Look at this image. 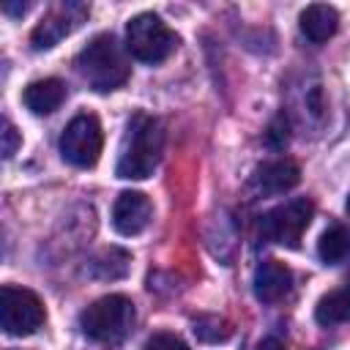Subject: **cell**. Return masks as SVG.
<instances>
[{
    "instance_id": "8fae6325",
    "label": "cell",
    "mask_w": 350,
    "mask_h": 350,
    "mask_svg": "<svg viewBox=\"0 0 350 350\" xmlns=\"http://www.w3.org/2000/svg\"><path fill=\"white\" fill-rule=\"evenodd\" d=\"M254 298L262 304H276L293 290V271L279 260H262L252 279Z\"/></svg>"
},
{
    "instance_id": "3957f363",
    "label": "cell",
    "mask_w": 350,
    "mask_h": 350,
    "mask_svg": "<svg viewBox=\"0 0 350 350\" xmlns=\"http://www.w3.org/2000/svg\"><path fill=\"white\" fill-rule=\"evenodd\" d=\"M137 312L131 298L120 293H109L98 301H93L82 314H79V328L90 342L98 345H120L131 328H134Z\"/></svg>"
},
{
    "instance_id": "7402d4cb",
    "label": "cell",
    "mask_w": 350,
    "mask_h": 350,
    "mask_svg": "<svg viewBox=\"0 0 350 350\" xmlns=\"http://www.w3.org/2000/svg\"><path fill=\"white\" fill-rule=\"evenodd\" d=\"M345 208H347V213H350V194H347V205H345Z\"/></svg>"
},
{
    "instance_id": "2e32d148",
    "label": "cell",
    "mask_w": 350,
    "mask_h": 350,
    "mask_svg": "<svg viewBox=\"0 0 350 350\" xmlns=\"http://www.w3.org/2000/svg\"><path fill=\"white\" fill-rule=\"evenodd\" d=\"M129 271V254L118 246L101 252L96 260L88 262V273L96 279H120Z\"/></svg>"
},
{
    "instance_id": "e0dca14e",
    "label": "cell",
    "mask_w": 350,
    "mask_h": 350,
    "mask_svg": "<svg viewBox=\"0 0 350 350\" xmlns=\"http://www.w3.org/2000/svg\"><path fill=\"white\" fill-rule=\"evenodd\" d=\"M142 350H189V345L180 336L170 334V331H156V334L148 336Z\"/></svg>"
},
{
    "instance_id": "7a4b0ae2",
    "label": "cell",
    "mask_w": 350,
    "mask_h": 350,
    "mask_svg": "<svg viewBox=\"0 0 350 350\" xmlns=\"http://www.w3.org/2000/svg\"><path fill=\"white\" fill-rule=\"evenodd\" d=\"M79 77L96 90V93H109L120 88L129 79V60L109 33H98L74 60Z\"/></svg>"
},
{
    "instance_id": "ac0fdd59",
    "label": "cell",
    "mask_w": 350,
    "mask_h": 350,
    "mask_svg": "<svg viewBox=\"0 0 350 350\" xmlns=\"http://www.w3.org/2000/svg\"><path fill=\"white\" fill-rule=\"evenodd\" d=\"M22 145V137H19V131H16V126L5 118L3 120V156L5 159H11L14 153H16V148Z\"/></svg>"
},
{
    "instance_id": "44dd1931",
    "label": "cell",
    "mask_w": 350,
    "mask_h": 350,
    "mask_svg": "<svg viewBox=\"0 0 350 350\" xmlns=\"http://www.w3.org/2000/svg\"><path fill=\"white\" fill-rule=\"evenodd\" d=\"M260 350H284V347H282L276 339H265V342L260 345Z\"/></svg>"
},
{
    "instance_id": "30bf717a",
    "label": "cell",
    "mask_w": 350,
    "mask_h": 350,
    "mask_svg": "<svg viewBox=\"0 0 350 350\" xmlns=\"http://www.w3.org/2000/svg\"><path fill=\"white\" fill-rule=\"evenodd\" d=\"M153 216V205L142 191H120L112 202V227L118 235H139Z\"/></svg>"
},
{
    "instance_id": "d6986e66",
    "label": "cell",
    "mask_w": 350,
    "mask_h": 350,
    "mask_svg": "<svg viewBox=\"0 0 350 350\" xmlns=\"http://www.w3.org/2000/svg\"><path fill=\"white\" fill-rule=\"evenodd\" d=\"M265 139H268L271 148H284V145H287V118H284V115H279V118L271 123Z\"/></svg>"
},
{
    "instance_id": "6da1fadb",
    "label": "cell",
    "mask_w": 350,
    "mask_h": 350,
    "mask_svg": "<svg viewBox=\"0 0 350 350\" xmlns=\"http://www.w3.org/2000/svg\"><path fill=\"white\" fill-rule=\"evenodd\" d=\"M164 153V126L148 112H134L126 123L115 175L126 180H142L153 175Z\"/></svg>"
},
{
    "instance_id": "52a82bcc",
    "label": "cell",
    "mask_w": 350,
    "mask_h": 350,
    "mask_svg": "<svg viewBox=\"0 0 350 350\" xmlns=\"http://www.w3.org/2000/svg\"><path fill=\"white\" fill-rule=\"evenodd\" d=\"M104 148V134H101V123L96 115L90 112H79L68 120V126L60 134V156L79 170H88L98 161Z\"/></svg>"
},
{
    "instance_id": "8992f818",
    "label": "cell",
    "mask_w": 350,
    "mask_h": 350,
    "mask_svg": "<svg viewBox=\"0 0 350 350\" xmlns=\"http://www.w3.org/2000/svg\"><path fill=\"white\" fill-rule=\"evenodd\" d=\"M46 320L41 298L27 287H0V325L8 336H30Z\"/></svg>"
},
{
    "instance_id": "5bb4252c",
    "label": "cell",
    "mask_w": 350,
    "mask_h": 350,
    "mask_svg": "<svg viewBox=\"0 0 350 350\" xmlns=\"http://www.w3.org/2000/svg\"><path fill=\"white\" fill-rule=\"evenodd\" d=\"M314 320L320 325H339V323L350 320V279L342 287L320 295V301L314 306Z\"/></svg>"
},
{
    "instance_id": "7c38bea8",
    "label": "cell",
    "mask_w": 350,
    "mask_h": 350,
    "mask_svg": "<svg viewBox=\"0 0 350 350\" xmlns=\"http://www.w3.org/2000/svg\"><path fill=\"white\" fill-rule=\"evenodd\" d=\"M298 27H301V33H304L312 44H323V41H328V38L336 33V27H339V14H336V8H331V5L314 3V5H306V8L301 11Z\"/></svg>"
},
{
    "instance_id": "9c48e42d",
    "label": "cell",
    "mask_w": 350,
    "mask_h": 350,
    "mask_svg": "<svg viewBox=\"0 0 350 350\" xmlns=\"http://www.w3.org/2000/svg\"><path fill=\"white\" fill-rule=\"evenodd\" d=\"M301 180V170L295 161L290 159H271V161H262L252 178H249V186L257 197H276V194H284L290 189H295Z\"/></svg>"
},
{
    "instance_id": "5b68a950",
    "label": "cell",
    "mask_w": 350,
    "mask_h": 350,
    "mask_svg": "<svg viewBox=\"0 0 350 350\" xmlns=\"http://www.w3.org/2000/svg\"><path fill=\"white\" fill-rule=\"evenodd\" d=\"M312 216H314L312 200L295 197V200H287V202L271 208L268 213H262L260 232L271 243H279L284 249H298V243H301Z\"/></svg>"
},
{
    "instance_id": "ffe728a7",
    "label": "cell",
    "mask_w": 350,
    "mask_h": 350,
    "mask_svg": "<svg viewBox=\"0 0 350 350\" xmlns=\"http://www.w3.org/2000/svg\"><path fill=\"white\" fill-rule=\"evenodd\" d=\"M3 11H5V14H25V11H27V5H11V3H5V5H3Z\"/></svg>"
},
{
    "instance_id": "4fadbf2b",
    "label": "cell",
    "mask_w": 350,
    "mask_h": 350,
    "mask_svg": "<svg viewBox=\"0 0 350 350\" xmlns=\"http://www.w3.org/2000/svg\"><path fill=\"white\" fill-rule=\"evenodd\" d=\"M66 98V85L55 77L49 79H38V82H30L22 93V101L25 107L33 112V115H49L55 112Z\"/></svg>"
},
{
    "instance_id": "ba28073f",
    "label": "cell",
    "mask_w": 350,
    "mask_h": 350,
    "mask_svg": "<svg viewBox=\"0 0 350 350\" xmlns=\"http://www.w3.org/2000/svg\"><path fill=\"white\" fill-rule=\"evenodd\" d=\"M88 14H90V8H88L85 3H57V5H52V8L44 14V19L33 27V33H30L33 49H36V52L52 49V46L60 44L68 33H74V30L88 19Z\"/></svg>"
},
{
    "instance_id": "9a60e30c",
    "label": "cell",
    "mask_w": 350,
    "mask_h": 350,
    "mask_svg": "<svg viewBox=\"0 0 350 350\" xmlns=\"http://www.w3.org/2000/svg\"><path fill=\"white\" fill-rule=\"evenodd\" d=\"M317 257L325 265H339L350 257V230L342 224H331L317 241Z\"/></svg>"
},
{
    "instance_id": "277c9868",
    "label": "cell",
    "mask_w": 350,
    "mask_h": 350,
    "mask_svg": "<svg viewBox=\"0 0 350 350\" xmlns=\"http://www.w3.org/2000/svg\"><path fill=\"white\" fill-rule=\"evenodd\" d=\"M178 46V36L167 27V22L150 11L137 14L126 25V52L139 63H161Z\"/></svg>"
}]
</instances>
